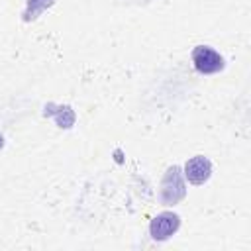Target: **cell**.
<instances>
[{
	"mask_svg": "<svg viewBox=\"0 0 251 251\" xmlns=\"http://www.w3.org/2000/svg\"><path fill=\"white\" fill-rule=\"evenodd\" d=\"M186 196V184H184V176L178 165H173L165 171L163 180H161V200L167 206L178 204L182 198Z\"/></svg>",
	"mask_w": 251,
	"mask_h": 251,
	"instance_id": "obj_1",
	"label": "cell"
},
{
	"mask_svg": "<svg viewBox=\"0 0 251 251\" xmlns=\"http://www.w3.org/2000/svg\"><path fill=\"white\" fill-rule=\"evenodd\" d=\"M192 63L200 75H214L224 69V57L210 45H196L192 49Z\"/></svg>",
	"mask_w": 251,
	"mask_h": 251,
	"instance_id": "obj_2",
	"label": "cell"
},
{
	"mask_svg": "<svg viewBox=\"0 0 251 251\" xmlns=\"http://www.w3.org/2000/svg\"><path fill=\"white\" fill-rule=\"evenodd\" d=\"M178 226H180V218L175 212H161L151 220L149 233L155 241H165L178 229Z\"/></svg>",
	"mask_w": 251,
	"mask_h": 251,
	"instance_id": "obj_3",
	"label": "cell"
},
{
	"mask_svg": "<svg viewBox=\"0 0 251 251\" xmlns=\"http://www.w3.org/2000/svg\"><path fill=\"white\" fill-rule=\"evenodd\" d=\"M212 175V163L204 155H196L186 161L184 165V176L192 184H204Z\"/></svg>",
	"mask_w": 251,
	"mask_h": 251,
	"instance_id": "obj_4",
	"label": "cell"
},
{
	"mask_svg": "<svg viewBox=\"0 0 251 251\" xmlns=\"http://www.w3.org/2000/svg\"><path fill=\"white\" fill-rule=\"evenodd\" d=\"M53 0H27V10H25V20H33L39 12H43L47 6H51Z\"/></svg>",
	"mask_w": 251,
	"mask_h": 251,
	"instance_id": "obj_5",
	"label": "cell"
}]
</instances>
